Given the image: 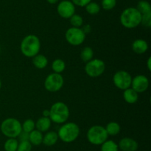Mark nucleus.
<instances>
[{
    "label": "nucleus",
    "instance_id": "1",
    "mask_svg": "<svg viewBox=\"0 0 151 151\" xmlns=\"http://www.w3.org/2000/svg\"><path fill=\"white\" fill-rule=\"evenodd\" d=\"M20 50L22 54L27 58H32L38 54L41 50V41L39 38L34 34L26 36L20 44Z\"/></svg>",
    "mask_w": 151,
    "mask_h": 151
},
{
    "label": "nucleus",
    "instance_id": "31",
    "mask_svg": "<svg viewBox=\"0 0 151 151\" xmlns=\"http://www.w3.org/2000/svg\"><path fill=\"white\" fill-rule=\"evenodd\" d=\"M141 24L143 26L146 27L147 28H150L151 27V13H147V14L142 15Z\"/></svg>",
    "mask_w": 151,
    "mask_h": 151
},
{
    "label": "nucleus",
    "instance_id": "15",
    "mask_svg": "<svg viewBox=\"0 0 151 151\" xmlns=\"http://www.w3.org/2000/svg\"><path fill=\"white\" fill-rule=\"evenodd\" d=\"M52 125V121L49 117L42 116L38 118L35 122V129L41 133L47 132L50 130Z\"/></svg>",
    "mask_w": 151,
    "mask_h": 151
},
{
    "label": "nucleus",
    "instance_id": "9",
    "mask_svg": "<svg viewBox=\"0 0 151 151\" xmlns=\"http://www.w3.org/2000/svg\"><path fill=\"white\" fill-rule=\"evenodd\" d=\"M64 79L61 74L52 73L49 74L44 81V87L46 90L51 93L59 91L63 87Z\"/></svg>",
    "mask_w": 151,
    "mask_h": 151
},
{
    "label": "nucleus",
    "instance_id": "20",
    "mask_svg": "<svg viewBox=\"0 0 151 151\" xmlns=\"http://www.w3.org/2000/svg\"><path fill=\"white\" fill-rule=\"evenodd\" d=\"M105 128H106V130L109 136H116V135L120 133L121 130L120 125H119V123L116 122V121H110L109 123H108Z\"/></svg>",
    "mask_w": 151,
    "mask_h": 151
},
{
    "label": "nucleus",
    "instance_id": "21",
    "mask_svg": "<svg viewBox=\"0 0 151 151\" xmlns=\"http://www.w3.org/2000/svg\"><path fill=\"white\" fill-rule=\"evenodd\" d=\"M118 144L113 140H107L100 145V151H119Z\"/></svg>",
    "mask_w": 151,
    "mask_h": 151
},
{
    "label": "nucleus",
    "instance_id": "14",
    "mask_svg": "<svg viewBox=\"0 0 151 151\" xmlns=\"http://www.w3.org/2000/svg\"><path fill=\"white\" fill-rule=\"evenodd\" d=\"M132 50L137 54H144L148 50V44L142 38H137L132 43Z\"/></svg>",
    "mask_w": 151,
    "mask_h": 151
},
{
    "label": "nucleus",
    "instance_id": "32",
    "mask_svg": "<svg viewBox=\"0 0 151 151\" xmlns=\"http://www.w3.org/2000/svg\"><path fill=\"white\" fill-rule=\"evenodd\" d=\"M72 2L75 4V6H78V7H85L90 1L92 0H71Z\"/></svg>",
    "mask_w": 151,
    "mask_h": 151
},
{
    "label": "nucleus",
    "instance_id": "39",
    "mask_svg": "<svg viewBox=\"0 0 151 151\" xmlns=\"http://www.w3.org/2000/svg\"><path fill=\"white\" fill-rule=\"evenodd\" d=\"M138 1H140V0H138Z\"/></svg>",
    "mask_w": 151,
    "mask_h": 151
},
{
    "label": "nucleus",
    "instance_id": "16",
    "mask_svg": "<svg viewBox=\"0 0 151 151\" xmlns=\"http://www.w3.org/2000/svg\"><path fill=\"white\" fill-rule=\"evenodd\" d=\"M58 135L55 131H47L43 136V142L44 144L47 147L54 146L58 141Z\"/></svg>",
    "mask_w": 151,
    "mask_h": 151
},
{
    "label": "nucleus",
    "instance_id": "7",
    "mask_svg": "<svg viewBox=\"0 0 151 151\" xmlns=\"http://www.w3.org/2000/svg\"><path fill=\"white\" fill-rule=\"evenodd\" d=\"M85 72L91 78H97L103 74L106 70V64L100 59H92L86 62L85 65Z\"/></svg>",
    "mask_w": 151,
    "mask_h": 151
},
{
    "label": "nucleus",
    "instance_id": "26",
    "mask_svg": "<svg viewBox=\"0 0 151 151\" xmlns=\"http://www.w3.org/2000/svg\"><path fill=\"white\" fill-rule=\"evenodd\" d=\"M87 13L90 15H96L98 13H100V4L98 3L95 2V1H90L88 4L85 7Z\"/></svg>",
    "mask_w": 151,
    "mask_h": 151
},
{
    "label": "nucleus",
    "instance_id": "8",
    "mask_svg": "<svg viewBox=\"0 0 151 151\" xmlns=\"http://www.w3.org/2000/svg\"><path fill=\"white\" fill-rule=\"evenodd\" d=\"M86 35L81 28H69L65 33V38L69 44L72 46H79L84 42Z\"/></svg>",
    "mask_w": 151,
    "mask_h": 151
},
{
    "label": "nucleus",
    "instance_id": "24",
    "mask_svg": "<svg viewBox=\"0 0 151 151\" xmlns=\"http://www.w3.org/2000/svg\"><path fill=\"white\" fill-rule=\"evenodd\" d=\"M136 8L139 11V13L142 15L151 13L150 4L146 0H140V1H139Z\"/></svg>",
    "mask_w": 151,
    "mask_h": 151
},
{
    "label": "nucleus",
    "instance_id": "29",
    "mask_svg": "<svg viewBox=\"0 0 151 151\" xmlns=\"http://www.w3.org/2000/svg\"><path fill=\"white\" fill-rule=\"evenodd\" d=\"M116 5V0H102L101 7L105 10H111Z\"/></svg>",
    "mask_w": 151,
    "mask_h": 151
},
{
    "label": "nucleus",
    "instance_id": "33",
    "mask_svg": "<svg viewBox=\"0 0 151 151\" xmlns=\"http://www.w3.org/2000/svg\"><path fill=\"white\" fill-rule=\"evenodd\" d=\"M19 139H20V142L21 141H26L28 140V138H29V133H27L25 132L22 131L21 133V134L19 136Z\"/></svg>",
    "mask_w": 151,
    "mask_h": 151
},
{
    "label": "nucleus",
    "instance_id": "17",
    "mask_svg": "<svg viewBox=\"0 0 151 151\" xmlns=\"http://www.w3.org/2000/svg\"><path fill=\"white\" fill-rule=\"evenodd\" d=\"M123 99L128 104L137 103L139 99V93L131 87L123 90Z\"/></svg>",
    "mask_w": 151,
    "mask_h": 151
},
{
    "label": "nucleus",
    "instance_id": "5",
    "mask_svg": "<svg viewBox=\"0 0 151 151\" xmlns=\"http://www.w3.org/2000/svg\"><path fill=\"white\" fill-rule=\"evenodd\" d=\"M1 133L7 138H17L22 132V123L15 118H7L0 126Z\"/></svg>",
    "mask_w": 151,
    "mask_h": 151
},
{
    "label": "nucleus",
    "instance_id": "23",
    "mask_svg": "<svg viewBox=\"0 0 151 151\" xmlns=\"http://www.w3.org/2000/svg\"><path fill=\"white\" fill-rule=\"evenodd\" d=\"M19 141L16 138H8L4 144V151H17Z\"/></svg>",
    "mask_w": 151,
    "mask_h": 151
},
{
    "label": "nucleus",
    "instance_id": "3",
    "mask_svg": "<svg viewBox=\"0 0 151 151\" xmlns=\"http://www.w3.org/2000/svg\"><path fill=\"white\" fill-rule=\"evenodd\" d=\"M70 112L69 107L62 102H55L50 109V118L52 122L62 124L69 119Z\"/></svg>",
    "mask_w": 151,
    "mask_h": 151
},
{
    "label": "nucleus",
    "instance_id": "25",
    "mask_svg": "<svg viewBox=\"0 0 151 151\" xmlns=\"http://www.w3.org/2000/svg\"><path fill=\"white\" fill-rule=\"evenodd\" d=\"M94 51L90 47H85L82 49L81 52V58L84 62H88L93 59Z\"/></svg>",
    "mask_w": 151,
    "mask_h": 151
},
{
    "label": "nucleus",
    "instance_id": "28",
    "mask_svg": "<svg viewBox=\"0 0 151 151\" xmlns=\"http://www.w3.org/2000/svg\"><path fill=\"white\" fill-rule=\"evenodd\" d=\"M69 19L70 21V24L74 28H81L83 24V19L79 14L75 13Z\"/></svg>",
    "mask_w": 151,
    "mask_h": 151
},
{
    "label": "nucleus",
    "instance_id": "36",
    "mask_svg": "<svg viewBox=\"0 0 151 151\" xmlns=\"http://www.w3.org/2000/svg\"><path fill=\"white\" fill-rule=\"evenodd\" d=\"M43 116L49 117L50 118V110H44L42 113Z\"/></svg>",
    "mask_w": 151,
    "mask_h": 151
},
{
    "label": "nucleus",
    "instance_id": "22",
    "mask_svg": "<svg viewBox=\"0 0 151 151\" xmlns=\"http://www.w3.org/2000/svg\"><path fill=\"white\" fill-rule=\"evenodd\" d=\"M65 68H66V63L61 59H55L52 63V69L53 73L60 74L64 71Z\"/></svg>",
    "mask_w": 151,
    "mask_h": 151
},
{
    "label": "nucleus",
    "instance_id": "34",
    "mask_svg": "<svg viewBox=\"0 0 151 151\" xmlns=\"http://www.w3.org/2000/svg\"><path fill=\"white\" fill-rule=\"evenodd\" d=\"M81 29L83 30V31L84 32V33L86 35V34L89 33L91 31V27L90 25H84L83 28H81Z\"/></svg>",
    "mask_w": 151,
    "mask_h": 151
},
{
    "label": "nucleus",
    "instance_id": "10",
    "mask_svg": "<svg viewBox=\"0 0 151 151\" xmlns=\"http://www.w3.org/2000/svg\"><path fill=\"white\" fill-rule=\"evenodd\" d=\"M132 76L125 70H119L113 76V83L115 87L122 90L129 88L131 86Z\"/></svg>",
    "mask_w": 151,
    "mask_h": 151
},
{
    "label": "nucleus",
    "instance_id": "6",
    "mask_svg": "<svg viewBox=\"0 0 151 151\" xmlns=\"http://www.w3.org/2000/svg\"><path fill=\"white\" fill-rule=\"evenodd\" d=\"M87 140L93 145H101L109 138L106 128L101 125H94L90 127L86 133Z\"/></svg>",
    "mask_w": 151,
    "mask_h": 151
},
{
    "label": "nucleus",
    "instance_id": "38",
    "mask_svg": "<svg viewBox=\"0 0 151 151\" xmlns=\"http://www.w3.org/2000/svg\"><path fill=\"white\" fill-rule=\"evenodd\" d=\"M1 81L0 79V90H1Z\"/></svg>",
    "mask_w": 151,
    "mask_h": 151
},
{
    "label": "nucleus",
    "instance_id": "30",
    "mask_svg": "<svg viewBox=\"0 0 151 151\" xmlns=\"http://www.w3.org/2000/svg\"><path fill=\"white\" fill-rule=\"evenodd\" d=\"M32 145L28 140L21 141L19 142L17 151H31L32 150Z\"/></svg>",
    "mask_w": 151,
    "mask_h": 151
},
{
    "label": "nucleus",
    "instance_id": "12",
    "mask_svg": "<svg viewBox=\"0 0 151 151\" xmlns=\"http://www.w3.org/2000/svg\"><path fill=\"white\" fill-rule=\"evenodd\" d=\"M149 79L145 75H137L135 77L132 78L131 87L134 89L137 93H142L145 92L148 89Z\"/></svg>",
    "mask_w": 151,
    "mask_h": 151
},
{
    "label": "nucleus",
    "instance_id": "19",
    "mask_svg": "<svg viewBox=\"0 0 151 151\" xmlns=\"http://www.w3.org/2000/svg\"><path fill=\"white\" fill-rule=\"evenodd\" d=\"M32 64L37 69L42 70L48 65V59L44 55L38 53L32 57Z\"/></svg>",
    "mask_w": 151,
    "mask_h": 151
},
{
    "label": "nucleus",
    "instance_id": "13",
    "mask_svg": "<svg viewBox=\"0 0 151 151\" xmlns=\"http://www.w3.org/2000/svg\"><path fill=\"white\" fill-rule=\"evenodd\" d=\"M118 147L119 150L122 151H137L139 148V144L132 138L125 137L120 139Z\"/></svg>",
    "mask_w": 151,
    "mask_h": 151
},
{
    "label": "nucleus",
    "instance_id": "2",
    "mask_svg": "<svg viewBox=\"0 0 151 151\" xmlns=\"http://www.w3.org/2000/svg\"><path fill=\"white\" fill-rule=\"evenodd\" d=\"M142 14L136 7H129L122 12L119 17L120 23L124 28L133 29L141 24Z\"/></svg>",
    "mask_w": 151,
    "mask_h": 151
},
{
    "label": "nucleus",
    "instance_id": "35",
    "mask_svg": "<svg viewBox=\"0 0 151 151\" xmlns=\"http://www.w3.org/2000/svg\"><path fill=\"white\" fill-rule=\"evenodd\" d=\"M147 70H148L149 71L151 70V57H148V59H147Z\"/></svg>",
    "mask_w": 151,
    "mask_h": 151
},
{
    "label": "nucleus",
    "instance_id": "4",
    "mask_svg": "<svg viewBox=\"0 0 151 151\" xmlns=\"http://www.w3.org/2000/svg\"><path fill=\"white\" fill-rule=\"evenodd\" d=\"M81 129L75 122H65L58 131L59 139L65 143H72L79 136Z\"/></svg>",
    "mask_w": 151,
    "mask_h": 151
},
{
    "label": "nucleus",
    "instance_id": "18",
    "mask_svg": "<svg viewBox=\"0 0 151 151\" xmlns=\"http://www.w3.org/2000/svg\"><path fill=\"white\" fill-rule=\"evenodd\" d=\"M43 136H44V135L41 131L35 129L29 133L28 141L33 146H39L42 144Z\"/></svg>",
    "mask_w": 151,
    "mask_h": 151
},
{
    "label": "nucleus",
    "instance_id": "37",
    "mask_svg": "<svg viewBox=\"0 0 151 151\" xmlns=\"http://www.w3.org/2000/svg\"><path fill=\"white\" fill-rule=\"evenodd\" d=\"M47 2L50 4H55L59 1V0H47Z\"/></svg>",
    "mask_w": 151,
    "mask_h": 151
},
{
    "label": "nucleus",
    "instance_id": "11",
    "mask_svg": "<svg viewBox=\"0 0 151 151\" xmlns=\"http://www.w3.org/2000/svg\"><path fill=\"white\" fill-rule=\"evenodd\" d=\"M57 12L61 18L69 19L75 13V6L72 1L63 0L58 4Z\"/></svg>",
    "mask_w": 151,
    "mask_h": 151
},
{
    "label": "nucleus",
    "instance_id": "27",
    "mask_svg": "<svg viewBox=\"0 0 151 151\" xmlns=\"http://www.w3.org/2000/svg\"><path fill=\"white\" fill-rule=\"evenodd\" d=\"M22 131L27 133H29L35 129V122L31 118L26 119L22 124Z\"/></svg>",
    "mask_w": 151,
    "mask_h": 151
}]
</instances>
